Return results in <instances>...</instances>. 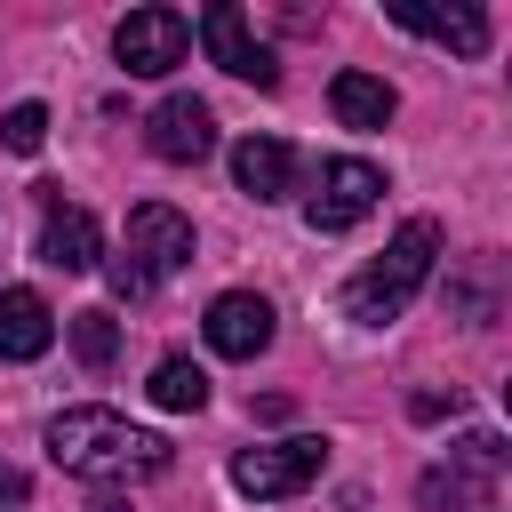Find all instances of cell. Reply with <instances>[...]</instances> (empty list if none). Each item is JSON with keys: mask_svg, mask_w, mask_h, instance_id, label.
<instances>
[{"mask_svg": "<svg viewBox=\"0 0 512 512\" xmlns=\"http://www.w3.org/2000/svg\"><path fill=\"white\" fill-rule=\"evenodd\" d=\"M0 144H8V152H40V144H48V112H40V104H8V112H0Z\"/></svg>", "mask_w": 512, "mask_h": 512, "instance_id": "cell-18", "label": "cell"}, {"mask_svg": "<svg viewBox=\"0 0 512 512\" xmlns=\"http://www.w3.org/2000/svg\"><path fill=\"white\" fill-rule=\"evenodd\" d=\"M96 256H104L96 216H88V208H48V224H40V264H56V272H96Z\"/></svg>", "mask_w": 512, "mask_h": 512, "instance_id": "cell-13", "label": "cell"}, {"mask_svg": "<svg viewBox=\"0 0 512 512\" xmlns=\"http://www.w3.org/2000/svg\"><path fill=\"white\" fill-rule=\"evenodd\" d=\"M264 344H272V304H264V296L232 288V296L208 304V352H224V360H256Z\"/></svg>", "mask_w": 512, "mask_h": 512, "instance_id": "cell-10", "label": "cell"}, {"mask_svg": "<svg viewBox=\"0 0 512 512\" xmlns=\"http://www.w3.org/2000/svg\"><path fill=\"white\" fill-rule=\"evenodd\" d=\"M496 480H504V440L496 432H464L448 448V464H432L416 480L424 512H496Z\"/></svg>", "mask_w": 512, "mask_h": 512, "instance_id": "cell-4", "label": "cell"}, {"mask_svg": "<svg viewBox=\"0 0 512 512\" xmlns=\"http://www.w3.org/2000/svg\"><path fill=\"white\" fill-rule=\"evenodd\" d=\"M376 200H384V168H368V160H320L312 200H304V224L312 232H352Z\"/></svg>", "mask_w": 512, "mask_h": 512, "instance_id": "cell-6", "label": "cell"}, {"mask_svg": "<svg viewBox=\"0 0 512 512\" xmlns=\"http://www.w3.org/2000/svg\"><path fill=\"white\" fill-rule=\"evenodd\" d=\"M144 144H152L160 160L192 168V160H208V152H216V112H208L200 96H160V104H152V120H144Z\"/></svg>", "mask_w": 512, "mask_h": 512, "instance_id": "cell-9", "label": "cell"}, {"mask_svg": "<svg viewBox=\"0 0 512 512\" xmlns=\"http://www.w3.org/2000/svg\"><path fill=\"white\" fill-rule=\"evenodd\" d=\"M200 48L232 72V80H256V88H280V64H272V48L248 32V16L232 8V0H216V8H200Z\"/></svg>", "mask_w": 512, "mask_h": 512, "instance_id": "cell-8", "label": "cell"}, {"mask_svg": "<svg viewBox=\"0 0 512 512\" xmlns=\"http://www.w3.org/2000/svg\"><path fill=\"white\" fill-rule=\"evenodd\" d=\"M400 24L424 32V40H448L456 56H480L488 48V16L480 8H400Z\"/></svg>", "mask_w": 512, "mask_h": 512, "instance_id": "cell-15", "label": "cell"}, {"mask_svg": "<svg viewBox=\"0 0 512 512\" xmlns=\"http://www.w3.org/2000/svg\"><path fill=\"white\" fill-rule=\"evenodd\" d=\"M408 408H416V416H424V424H432V416H448V408H456V392H448V400H440V392H416V400H408Z\"/></svg>", "mask_w": 512, "mask_h": 512, "instance_id": "cell-20", "label": "cell"}, {"mask_svg": "<svg viewBox=\"0 0 512 512\" xmlns=\"http://www.w3.org/2000/svg\"><path fill=\"white\" fill-rule=\"evenodd\" d=\"M144 392H152V400H160V408H176V416H184V408H200V400H208V376H200V368H192V360H160V368H152V384H144Z\"/></svg>", "mask_w": 512, "mask_h": 512, "instance_id": "cell-17", "label": "cell"}, {"mask_svg": "<svg viewBox=\"0 0 512 512\" xmlns=\"http://www.w3.org/2000/svg\"><path fill=\"white\" fill-rule=\"evenodd\" d=\"M320 464H328V440L320 432H296V440H272V448H240L232 456V488L240 496H304L312 480H320Z\"/></svg>", "mask_w": 512, "mask_h": 512, "instance_id": "cell-5", "label": "cell"}, {"mask_svg": "<svg viewBox=\"0 0 512 512\" xmlns=\"http://www.w3.org/2000/svg\"><path fill=\"white\" fill-rule=\"evenodd\" d=\"M112 48H120V64H128L136 80H160V72H176V64H184L192 24H184L176 8H136V16H120Z\"/></svg>", "mask_w": 512, "mask_h": 512, "instance_id": "cell-7", "label": "cell"}, {"mask_svg": "<svg viewBox=\"0 0 512 512\" xmlns=\"http://www.w3.org/2000/svg\"><path fill=\"white\" fill-rule=\"evenodd\" d=\"M48 456H56V472H80V480L168 472V440L128 424L120 408H64V416H48Z\"/></svg>", "mask_w": 512, "mask_h": 512, "instance_id": "cell-1", "label": "cell"}, {"mask_svg": "<svg viewBox=\"0 0 512 512\" xmlns=\"http://www.w3.org/2000/svg\"><path fill=\"white\" fill-rule=\"evenodd\" d=\"M432 256H440V224H432V216H408V224L392 232V248H384L368 272H352V288H344V312H352L360 328H384V320H400V312H408V296L432 280Z\"/></svg>", "mask_w": 512, "mask_h": 512, "instance_id": "cell-2", "label": "cell"}, {"mask_svg": "<svg viewBox=\"0 0 512 512\" xmlns=\"http://www.w3.org/2000/svg\"><path fill=\"white\" fill-rule=\"evenodd\" d=\"M328 112H336L344 128H384V120L400 112V96H392L376 72H336V80H328Z\"/></svg>", "mask_w": 512, "mask_h": 512, "instance_id": "cell-14", "label": "cell"}, {"mask_svg": "<svg viewBox=\"0 0 512 512\" xmlns=\"http://www.w3.org/2000/svg\"><path fill=\"white\" fill-rule=\"evenodd\" d=\"M24 504H32V480H24V472L0 456V512H24Z\"/></svg>", "mask_w": 512, "mask_h": 512, "instance_id": "cell-19", "label": "cell"}, {"mask_svg": "<svg viewBox=\"0 0 512 512\" xmlns=\"http://www.w3.org/2000/svg\"><path fill=\"white\" fill-rule=\"evenodd\" d=\"M56 344V312L40 288H8L0 296V360H40Z\"/></svg>", "mask_w": 512, "mask_h": 512, "instance_id": "cell-12", "label": "cell"}, {"mask_svg": "<svg viewBox=\"0 0 512 512\" xmlns=\"http://www.w3.org/2000/svg\"><path fill=\"white\" fill-rule=\"evenodd\" d=\"M88 512H128V496H96V504H88Z\"/></svg>", "mask_w": 512, "mask_h": 512, "instance_id": "cell-21", "label": "cell"}, {"mask_svg": "<svg viewBox=\"0 0 512 512\" xmlns=\"http://www.w3.org/2000/svg\"><path fill=\"white\" fill-rule=\"evenodd\" d=\"M64 328H72V352H80L88 368H112V360H120V320H112L104 304H88V312H72Z\"/></svg>", "mask_w": 512, "mask_h": 512, "instance_id": "cell-16", "label": "cell"}, {"mask_svg": "<svg viewBox=\"0 0 512 512\" xmlns=\"http://www.w3.org/2000/svg\"><path fill=\"white\" fill-rule=\"evenodd\" d=\"M192 264V216H176L168 200H144V208H128V240H120V256H112V296H152L168 272H184Z\"/></svg>", "mask_w": 512, "mask_h": 512, "instance_id": "cell-3", "label": "cell"}, {"mask_svg": "<svg viewBox=\"0 0 512 512\" xmlns=\"http://www.w3.org/2000/svg\"><path fill=\"white\" fill-rule=\"evenodd\" d=\"M232 184H240L248 200H288L296 152H288L280 136H240V144H232Z\"/></svg>", "mask_w": 512, "mask_h": 512, "instance_id": "cell-11", "label": "cell"}]
</instances>
